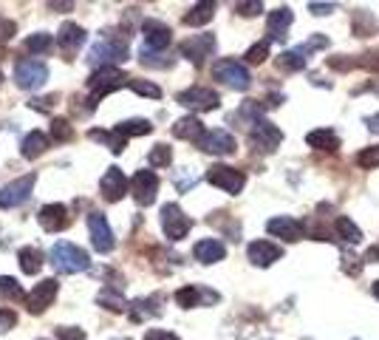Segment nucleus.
Here are the masks:
<instances>
[{"instance_id":"a19ab883","label":"nucleus","mask_w":379,"mask_h":340,"mask_svg":"<svg viewBox=\"0 0 379 340\" xmlns=\"http://www.w3.org/2000/svg\"><path fill=\"white\" fill-rule=\"evenodd\" d=\"M51 139L54 142H71L74 139V128L68 119H54L51 122Z\"/></svg>"},{"instance_id":"1a4fd4ad","label":"nucleus","mask_w":379,"mask_h":340,"mask_svg":"<svg viewBox=\"0 0 379 340\" xmlns=\"http://www.w3.org/2000/svg\"><path fill=\"white\" fill-rule=\"evenodd\" d=\"M207 182L215 185V187H221V190H226V193H232V196H238V193L243 190V185H246V176H243L241 170H235V168L212 165V168L207 170Z\"/></svg>"},{"instance_id":"58836bf2","label":"nucleus","mask_w":379,"mask_h":340,"mask_svg":"<svg viewBox=\"0 0 379 340\" xmlns=\"http://www.w3.org/2000/svg\"><path fill=\"white\" fill-rule=\"evenodd\" d=\"M326 45H329V37H326V34H312V37H309L306 43H300L295 51H297L303 60H309V54H312V51H317V48H326Z\"/></svg>"},{"instance_id":"c03bdc74","label":"nucleus","mask_w":379,"mask_h":340,"mask_svg":"<svg viewBox=\"0 0 379 340\" xmlns=\"http://www.w3.org/2000/svg\"><path fill=\"white\" fill-rule=\"evenodd\" d=\"M266 57H269V40H260L258 45H252L246 51V62H252V65H260Z\"/></svg>"},{"instance_id":"0eeeda50","label":"nucleus","mask_w":379,"mask_h":340,"mask_svg":"<svg viewBox=\"0 0 379 340\" xmlns=\"http://www.w3.org/2000/svg\"><path fill=\"white\" fill-rule=\"evenodd\" d=\"M192 227V219L179 207V204H165L162 207V230L170 241H182Z\"/></svg>"},{"instance_id":"a878e982","label":"nucleus","mask_w":379,"mask_h":340,"mask_svg":"<svg viewBox=\"0 0 379 340\" xmlns=\"http://www.w3.org/2000/svg\"><path fill=\"white\" fill-rule=\"evenodd\" d=\"M306 142H309V148H314V150H329V153L340 150V136H337L334 131H326V128L312 131V133L306 136Z\"/></svg>"},{"instance_id":"ddd939ff","label":"nucleus","mask_w":379,"mask_h":340,"mask_svg":"<svg viewBox=\"0 0 379 340\" xmlns=\"http://www.w3.org/2000/svg\"><path fill=\"white\" fill-rule=\"evenodd\" d=\"M88 233H91V244H94V250L97 253H111L114 250V230H111V224H108V219L102 216V213H91L88 216Z\"/></svg>"},{"instance_id":"3c124183","label":"nucleus","mask_w":379,"mask_h":340,"mask_svg":"<svg viewBox=\"0 0 379 340\" xmlns=\"http://www.w3.org/2000/svg\"><path fill=\"white\" fill-rule=\"evenodd\" d=\"M57 338L60 340H85V332L77 329V327H60V329H57Z\"/></svg>"},{"instance_id":"6e6d98bb","label":"nucleus","mask_w":379,"mask_h":340,"mask_svg":"<svg viewBox=\"0 0 379 340\" xmlns=\"http://www.w3.org/2000/svg\"><path fill=\"white\" fill-rule=\"evenodd\" d=\"M309 11H312V14H317V17L331 14V11H334V3H309Z\"/></svg>"},{"instance_id":"2f4dec72","label":"nucleus","mask_w":379,"mask_h":340,"mask_svg":"<svg viewBox=\"0 0 379 340\" xmlns=\"http://www.w3.org/2000/svg\"><path fill=\"white\" fill-rule=\"evenodd\" d=\"M162 298L159 295H153V298H142V301H136V304H131L133 309H131V318L133 321H145V318H153V315H162V309L156 307Z\"/></svg>"},{"instance_id":"f704fd0d","label":"nucleus","mask_w":379,"mask_h":340,"mask_svg":"<svg viewBox=\"0 0 379 340\" xmlns=\"http://www.w3.org/2000/svg\"><path fill=\"white\" fill-rule=\"evenodd\" d=\"M51 45H54V37H51V34H43V31L28 34V37L23 40V48L31 51V54H45Z\"/></svg>"},{"instance_id":"bb28decb","label":"nucleus","mask_w":379,"mask_h":340,"mask_svg":"<svg viewBox=\"0 0 379 340\" xmlns=\"http://www.w3.org/2000/svg\"><path fill=\"white\" fill-rule=\"evenodd\" d=\"M45 148H48V136H45L43 131H31V133L23 139L20 153H23L26 159H37V156H43V153H45Z\"/></svg>"},{"instance_id":"72a5a7b5","label":"nucleus","mask_w":379,"mask_h":340,"mask_svg":"<svg viewBox=\"0 0 379 340\" xmlns=\"http://www.w3.org/2000/svg\"><path fill=\"white\" fill-rule=\"evenodd\" d=\"M23 298H26L23 287H20L14 278L0 275V301H14V304H23Z\"/></svg>"},{"instance_id":"20e7f679","label":"nucleus","mask_w":379,"mask_h":340,"mask_svg":"<svg viewBox=\"0 0 379 340\" xmlns=\"http://www.w3.org/2000/svg\"><path fill=\"white\" fill-rule=\"evenodd\" d=\"M212 77L215 79H221L224 85H229V88H235V91H246L249 85H252V77H249V71H246V65H241L238 60H218L215 65H212Z\"/></svg>"},{"instance_id":"79ce46f5","label":"nucleus","mask_w":379,"mask_h":340,"mask_svg":"<svg viewBox=\"0 0 379 340\" xmlns=\"http://www.w3.org/2000/svg\"><path fill=\"white\" fill-rule=\"evenodd\" d=\"M165 57V51H148V48H142L139 51V60H142V65H148V68H170L173 62H167V60H162Z\"/></svg>"},{"instance_id":"9d476101","label":"nucleus","mask_w":379,"mask_h":340,"mask_svg":"<svg viewBox=\"0 0 379 340\" xmlns=\"http://www.w3.org/2000/svg\"><path fill=\"white\" fill-rule=\"evenodd\" d=\"M131 193L139 207H150L159 193V176L153 170H136V176L131 179Z\"/></svg>"},{"instance_id":"8fccbe9b","label":"nucleus","mask_w":379,"mask_h":340,"mask_svg":"<svg viewBox=\"0 0 379 340\" xmlns=\"http://www.w3.org/2000/svg\"><path fill=\"white\" fill-rule=\"evenodd\" d=\"M14 327H17V315L11 309H0V335L9 332V329H14Z\"/></svg>"},{"instance_id":"09e8293b","label":"nucleus","mask_w":379,"mask_h":340,"mask_svg":"<svg viewBox=\"0 0 379 340\" xmlns=\"http://www.w3.org/2000/svg\"><path fill=\"white\" fill-rule=\"evenodd\" d=\"M357 65H363V68H368V71H379V48L363 54V57L357 60Z\"/></svg>"},{"instance_id":"a211bd4d","label":"nucleus","mask_w":379,"mask_h":340,"mask_svg":"<svg viewBox=\"0 0 379 340\" xmlns=\"http://www.w3.org/2000/svg\"><path fill=\"white\" fill-rule=\"evenodd\" d=\"M85 37H88V34H85V28H82V26H77V23H62V26H60L57 43H60V48H62L65 60H71V54H77V51L82 48Z\"/></svg>"},{"instance_id":"f3484780","label":"nucleus","mask_w":379,"mask_h":340,"mask_svg":"<svg viewBox=\"0 0 379 340\" xmlns=\"http://www.w3.org/2000/svg\"><path fill=\"white\" fill-rule=\"evenodd\" d=\"M201 150H207V153H215V156H229V153H235V136L232 133H226V131H207L204 136H201Z\"/></svg>"},{"instance_id":"c9c22d12","label":"nucleus","mask_w":379,"mask_h":340,"mask_svg":"<svg viewBox=\"0 0 379 340\" xmlns=\"http://www.w3.org/2000/svg\"><path fill=\"white\" fill-rule=\"evenodd\" d=\"M116 131L128 139V136H145V133H150V131H153V125H150L148 119H128V122H119V125H116Z\"/></svg>"},{"instance_id":"7ed1b4c3","label":"nucleus","mask_w":379,"mask_h":340,"mask_svg":"<svg viewBox=\"0 0 379 340\" xmlns=\"http://www.w3.org/2000/svg\"><path fill=\"white\" fill-rule=\"evenodd\" d=\"M125 60H128V43L114 37L99 40L88 54V62L94 68H114V62H125Z\"/></svg>"},{"instance_id":"ea45409f","label":"nucleus","mask_w":379,"mask_h":340,"mask_svg":"<svg viewBox=\"0 0 379 340\" xmlns=\"http://www.w3.org/2000/svg\"><path fill=\"white\" fill-rule=\"evenodd\" d=\"M128 88H131V91H136V94H142V97L162 99V88H159V85H153V82H148V79H131V82H128Z\"/></svg>"},{"instance_id":"2eb2a0df","label":"nucleus","mask_w":379,"mask_h":340,"mask_svg":"<svg viewBox=\"0 0 379 340\" xmlns=\"http://www.w3.org/2000/svg\"><path fill=\"white\" fill-rule=\"evenodd\" d=\"M182 57H187L192 65H204V60L215 51V37L212 34H195V37H190V40H185L182 43Z\"/></svg>"},{"instance_id":"5fc2aeb1","label":"nucleus","mask_w":379,"mask_h":340,"mask_svg":"<svg viewBox=\"0 0 379 340\" xmlns=\"http://www.w3.org/2000/svg\"><path fill=\"white\" fill-rule=\"evenodd\" d=\"M145 340H182L179 335H173V332H167V329H150Z\"/></svg>"},{"instance_id":"5701e85b","label":"nucleus","mask_w":379,"mask_h":340,"mask_svg":"<svg viewBox=\"0 0 379 340\" xmlns=\"http://www.w3.org/2000/svg\"><path fill=\"white\" fill-rule=\"evenodd\" d=\"M292 20H295V14H292L289 6L275 9V11L269 14V20H266V34H269V40H283L286 31H289V26H292Z\"/></svg>"},{"instance_id":"c756f323","label":"nucleus","mask_w":379,"mask_h":340,"mask_svg":"<svg viewBox=\"0 0 379 340\" xmlns=\"http://www.w3.org/2000/svg\"><path fill=\"white\" fill-rule=\"evenodd\" d=\"M215 17V3H195L185 14V26H204Z\"/></svg>"},{"instance_id":"13d9d810","label":"nucleus","mask_w":379,"mask_h":340,"mask_svg":"<svg viewBox=\"0 0 379 340\" xmlns=\"http://www.w3.org/2000/svg\"><path fill=\"white\" fill-rule=\"evenodd\" d=\"M379 261V244L377 247H371L368 253H366V264H377Z\"/></svg>"},{"instance_id":"de8ad7c7","label":"nucleus","mask_w":379,"mask_h":340,"mask_svg":"<svg viewBox=\"0 0 379 340\" xmlns=\"http://www.w3.org/2000/svg\"><path fill=\"white\" fill-rule=\"evenodd\" d=\"M360 270H363V264H360V258H357V256H351V253H348V256H343V273H348V275H354V278H357V275H360Z\"/></svg>"},{"instance_id":"6e6552de","label":"nucleus","mask_w":379,"mask_h":340,"mask_svg":"<svg viewBox=\"0 0 379 340\" xmlns=\"http://www.w3.org/2000/svg\"><path fill=\"white\" fill-rule=\"evenodd\" d=\"M34 182H37V176H34V173H26L23 179L9 182V185L0 190V210H9V207H20V204H26V202H28V196H31V190H34Z\"/></svg>"},{"instance_id":"a18cd8bd","label":"nucleus","mask_w":379,"mask_h":340,"mask_svg":"<svg viewBox=\"0 0 379 340\" xmlns=\"http://www.w3.org/2000/svg\"><path fill=\"white\" fill-rule=\"evenodd\" d=\"M357 165H360V168H366V170H374V168H379V145H374V148H366V150L357 156Z\"/></svg>"},{"instance_id":"49530a36","label":"nucleus","mask_w":379,"mask_h":340,"mask_svg":"<svg viewBox=\"0 0 379 340\" xmlns=\"http://www.w3.org/2000/svg\"><path fill=\"white\" fill-rule=\"evenodd\" d=\"M235 11L241 17H255V14L263 11V3H235Z\"/></svg>"},{"instance_id":"4468645a","label":"nucleus","mask_w":379,"mask_h":340,"mask_svg":"<svg viewBox=\"0 0 379 340\" xmlns=\"http://www.w3.org/2000/svg\"><path fill=\"white\" fill-rule=\"evenodd\" d=\"M218 301H221V295H218L215 290H207V287H198V284H192V287H182V290L176 292V304H179L182 309L212 307V304H218Z\"/></svg>"},{"instance_id":"680f3d73","label":"nucleus","mask_w":379,"mask_h":340,"mask_svg":"<svg viewBox=\"0 0 379 340\" xmlns=\"http://www.w3.org/2000/svg\"><path fill=\"white\" fill-rule=\"evenodd\" d=\"M0 82H3V71H0Z\"/></svg>"},{"instance_id":"e2e57ef3","label":"nucleus","mask_w":379,"mask_h":340,"mask_svg":"<svg viewBox=\"0 0 379 340\" xmlns=\"http://www.w3.org/2000/svg\"><path fill=\"white\" fill-rule=\"evenodd\" d=\"M116 340H128V338H116Z\"/></svg>"},{"instance_id":"864d4df0","label":"nucleus","mask_w":379,"mask_h":340,"mask_svg":"<svg viewBox=\"0 0 379 340\" xmlns=\"http://www.w3.org/2000/svg\"><path fill=\"white\" fill-rule=\"evenodd\" d=\"M329 65L337 68V71H351L357 68V60H343V57H329Z\"/></svg>"},{"instance_id":"cd10ccee","label":"nucleus","mask_w":379,"mask_h":340,"mask_svg":"<svg viewBox=\"0 0 379 340\" xmlns=\"http://www.w3.org/2000/svg\"><path fill=\"white\" fill-rule=\"evenodd\" d=\"M17 258H20V270H23L26 275H37V273L43 270V261H45L43 250H37V247H23V250L17 253Z\"/></svg>"},{"instance_id":"c85d7f7f","label":"nucleus","mask_w":379,"mask_h":340,"mask_svg":"<svg viewBox=\"0 0 379 340\" xmlns=\"http://www.w3.org/2000/svg\"><path fill=\"white\" fill-rule=\"evenodd\" d=\"M88 136L94 139V142H105L114 153H122L125 150V145H128V139L114 128V131H88Z\"/></svg>"},{"instance_id":"7c9ffc66","label":"nucleus","mask_w":379,"mask_h":340,"mask_svg":"<svg viewBox=\"0 0 379 340\" xmlns=\"http://www.w3.org/2000/svg\"><path fill=\"white\" fill-rule=\"evenodd\" d=\"M97 304H99V307H105V309H111V312H125V309H128V301H125V298H122V292H119V290H114V287H105V290L99 292Z\"/></svg>"},{"instance_id":"39448f33","label":"nucleus","mask_w":379,"mask_h":340,"mask_svg":"<svg viewBox=\"0 0 379 340\" xmlns=\"http://www.w3.org/2000/svg\"><path fill=\"white\" fill-rule=\"evenodd\" d=\"M14 79L26 91H37L48 79V65L43 60H20L14 65Z\"/></svg>"},{"instance_id":"bf43d9fd","label":"nucleus","mask_w":379,"mask_h":340,"mask_svg":"<svg viewBox=\"0 0 379 340\" xmlns=\"http://www.w3.org/2000/svg\"><path fill=\"white\" fill-rule=\"evenodd\" d=\"M366 125H368V131H374V133H379V114H374V116H368V119H366Z\"/></svg>"},{"instance_id":"603ef678","label":"nucleus","mask_w":379,"mask_h":340,"mask_svg":"<svg viewBox=\"0 0 379 340\" xmlns=\"http://www.w3.org/2000/svg\"><path fill=\"white\" fill-rule=\"evenodd\" d=\"M14 31H17V26L11 20H6V17H0V43H9L14 37Z\"/></svg>"},{"instance_id":"f8f14e48","label":"nucleus","mask_w":379,"mask_h":340,"mask_svg":"<svg viewBox=\"0 0 379 340\" xmlns=\"http://www.w3.org/2000/svg\"><path fill=\"white\" fill-rule=\"evenodd\" d=\"M176 99H179L185 108H190V111H215V108L221 105L218 91H212V88H201V85H192V88H187V91H182Z\"/></svg>"},{"instance_id":"473e14b6","label":"nucleus","mask_w":379,"mask_h":340,"mask_svg":"<svg viewBox=\"0 0 379 340\" xmlns=\"http://www.w3.org/2000/svg\"><path fill=\"white\" fill-rule=\"evenodd\" d=\"M334 230H337V236H340L343 241H348V244H360V241H363V230H360L348 216H340L337 224H334Z\"/></svg>"},{"instance_id":"6ab92c4d","label":"nucleus","mask_w":379,"mask_h":340,"mask_svg":"<svg viewBox=\"0 0 379 340\" xmlns=\"http://www.w3.org/2000/svg\"><path fill=\"white\" fill-rule=\"evenodd\" d=\"M37 219H40V227L45 233H60V230H65L71 224V216H68L65 204H45Z\"/></svg>"},{"instance_id":"393cba45","label":"nucleus","mask_w":379,"mask_h":340,"mask_svg":"<svg viewBox=\"0 0 379 340\" xmlns=\"http://www.w3.org/2000/svg\"><path fill=\"white\" fill-rule=\"evenodd\" d=\"M207 131H204V122L201 119H195V116H182L176 125H173V136H179V139H190V142H201V136H204Z\"/></svg>"},{"instance_id":"9b49d317","label":"nucleus","mask_w":379,"mask_h":340,"mask_svg":"<svg viewBox=\"0 0 379 340\" xmlns=\"http://www.w3.org/2000/svg\"><path fill=\"white\" fill-rule=\"evenodd\" d=\"M57 290H60V284L54 281V278H45V281H40L26 298H23V304H26V309L31 312V315H40V312H45L51 304H54V298H57Z\"/></svg>"},{"instance_id":"f03ea898","label":"nucleus","mask_w":379,"mask_h":340,"mask_svg":"<svg viewBox=\"0 0 379 340\" xmlns=\"http://www.w3.org/2000/svg\"><path fill=\"white\" fill-rule=\"evenodd\" d=\"M128 82H131V77H128L125 71H119V68H97V71L91 74V79H88V91H91V97H88V111H94L97 102H99L102 97H108L111 91H119V88L128 85Z\"/></svg>"},{"instance_id":"37998d69","label":"nucleus","mask_w":379,"mask_h":340,"mask_svg":"<svg viewBox=\"0 0 379 340\" xmlns=\"http://www.w3.org/2000/svg\"><path fill=\"white\" fill-rule=\"evenodd\" d=\"M150 165L153 168H167L170 162H173V150H170V145H156L153 150H150Z\"/></svg>"},{"instance_id":"4c0bfd02","label":"nucleus","mask_w":379,"mask_h":340,"mask_svg":"<svg viewBox=\"0 0 379 340\" xmlns=\"http://www.w3.org/2000/svg\"><path fill=\"white\" fill-rule=\"evenodd\" d=\"M278 68H283V71H303L306 68V60L292 48V51H283L278 57Z\"/></svg>"},{"instance_id":"423d86ee","label":"nucleus","mask_w":379,"mask_h":340,"mask_svg":"<svg viewBox=\"0 0 379 340\" xmlns=\"http://www.w3.org/2000/svg\"><path fill=\"white\" fill-rule=\"evenodd\" d=\"M283 142V131L266 119H258L252 122V131H249V145L255 150H263V153H272L278 150V145Z\"/></svg>"},{"instance_id":"4d7b16f0","label":"nucleus","mask_w":379,"mask_h":340,"mask_svg":"<svg viewBox=\"0 0 379 340\" xmlns=\"http://www.w3.org/2000/svg\"><path fill=\"white\" fill-rule=\"evenodd\" d=\"M54 99H57V97H48V99H31V108H34V111H48V108L54 105Z\"/></svg>"},{"instance_id":"f257e3e1","label":"nucleus","mask_w":379,"mask_h":340,"mask_svg":"<svg viewBox=\"0 0 379 340\" xmlns=\"http://www.w3.org/2000/svg\"><path fill=\"white\" fill-rule=\"evenodd\" d=\"M48 261L54 264L57 273H65V275H74V273H85L91 267V258L82 247L71 244V241H57L48 253Z\"/></svg>"},{"instance_id":"052dcab7","label":"nucleus","mask_w":379,"mask_h":340,"mask_svg":"<svg viewBox=\"0 0 379 340\" xmlns=\"http://www.w3.org/2000/svg\"><path fill=\"white\" fill-rule=\"evenodd\" d=\"M371 292H374V298L379 301V281H374V287H371Z\"/></svg>"},{"instance_id":"dca6fc26","label":"nucleus","mask_w":379,"mask_h":340,"mask_svg":"<svg viewBox=\"0 0 379 340\" xmlns=\"http://www.w3.org/2000/svg\"><path fill=\"white\" fill-rule=\"evenodd\" d=\"M142 31H145V45L142 48H148V51H165L170 45V40H173L170 26H165L159 20H145Z\"/></svg>"},{"instance_id":"b1692460","label":"nucleus","mask_w":379,"mask_h":340,"mask_svg":"<svg viewBox=\"0 0 379 340\" xmlns=\"http://www.w3.org/2000/svg\"><path fill=\"white\" fill-rule=\"evenodd\" d=\"M192 256H195V261H201V264H218V261H224L226 247H224L218 238H204V241H198V244L192 247Z\"/></svg>"},{"instance_id":"e433bc0d","label":"nucleus","mask_w":379,"mask_h":340,"mask_svg":"<svg viewBox=\"0 0 379 340\" xmlns=\"http://www.w3.org/2000/svg\"><path fill=\"white\" fill-rule=\"evenodd\" d=\"M374 28H377V20H374L371 14H366L363 9L354 11V34H357V37H368Z\"/></svg>"},{"instance_id":"aec40b11","label":"nucleus","mask_w":379,"mask_h":340,"mask_svg":"<svg viewBox=\"0 0 379 340\" xmlns=\"http://www.w3.org/2000/svg\"><path fill=\"white\" fill-rule=\"evenodd\" d=\"M246 256H249V261L255 267H272L275 261L283 258V250L278 244H272V241H252L246 247Z\"/></svg>"},{"instance_id":"4be33fe9","label":"nucleus","mask_w":379,"mask_h":340,"mask_svg":"<svg viewBox=\"0 0 379 340\" xmlns=\"http://www.w3.org/2000/svg\"><path fill=\"white\" fill-rule=\"evenodd\" d=\"M266 230H269L272 236L283 238V241H300V238H303V224H300L297 219H292V216H278V219H269Z\"/></svg>"},{"instance_id":"412c9836","label":"nucleus","mask_w":379,"mask_h":340,"mask_svg":"<svg viewBox=\"0 0 379 340\" xmlns=\"http://www.w3.org/2000/svg\"><path fill=\"white\" fill-rule=\"evenodd\" d=\"M99 190H102L105 202H119V199L128 193V179H125V173H122L119 168H108V173H105L102 182H99Z\"/></svg>"}]
</instances>
